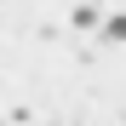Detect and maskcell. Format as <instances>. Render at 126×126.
Returning <instances> with one entry per match:
<instances>
[{
	"label": "cell",
	"mask_w": 126,
	"mask_h": 126,
	"mask_svg": "<svg viewBox=\"0 0 126 126\" xmlns=\"http://www.w3.org/2000/svg\"><path fill=\"white\" fill-rule=\"evenodd\" d=\"M103 40H109V46H126V17H109V23H103Z\"/></svg>",
	"instance_id": "1"
},
{
	"label": "cell",
	"mask_w": 126,
	"mask_h": 126,
	"mask_svg": "<svg viewBox=\"0 0 126 126\" xmlns=\"http://www.w3.org/2000/svg\"><path fill=\"white\" fill-rule=\"evenodd\" d=\"M75 29H97V6H75Z\"/></svg>",
	"instance_id": "2"
}]
</instances>
